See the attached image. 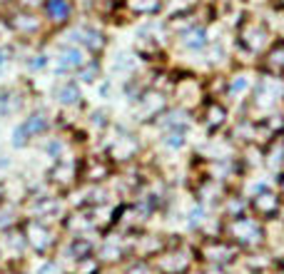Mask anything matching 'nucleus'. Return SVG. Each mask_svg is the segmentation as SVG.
Returning a JSON list of instances; mask_svg holds the SVG:
<instances>
[{"label": "nucleus", "mask_w": 284, "mask_h": 274, "mask_svg": "<svg viewBox=\"0 0 284 274\" xmlns=\"http://www.w3.org/2000/svg\"><path fill=\"white\" fill-rule=\"evenodd\" d=\"M8 23H10V30H15L18 35L33 37V35H38V30H40V25H42V18H40L38 13L23 10V13H15L13 18H8Z\"/></svg>", "instance_id": "7ed1b4c3"}, {"label": "nucleus", "mask_w": 284, "mask_h": 274, "mask_svg": "<svg viewBox=\"0 0 284 274\" xmlns=\"http://www.w3.org/2000/svg\"><path fill=\"white\" fill-rule=\"evenodd\" d=\"M77 73H80V80H85V82H93V80L97 77V73H100L97 60H87V62H85V65H82Z\"/></svg>", "instance_id": "423d86ee"}, {"label": "nucleus", "mask_w": 284, "mask_h": 274, "mask_svg": "<svg viewBox=\"0 0 284 274\" xmlns=\"http://www.w3.org/2000/svg\"><path fill=\"white\" fill-rule=\"evenodd\" d=\"M130 8L137 15H150L160 8V0H130Z\"/></svg>", "instance_id": "39448f33"}, {"label": "nucleus", "mask_w": 284, "mask_h": 274, "mask_svg": "<svg viewBox=\"0 0 284 274\" xmlns=\"http://www.w3.org/2000/svg\"><path fill=\"white\" fill-rule=\"evenodd\" d=\"M13 57V50L8 48V45H3V43H0V65H5V62Z\"/></svg>", "instance_id": "1a4fd4ad"}, {"label": "nucleus", "mask_w": 284, "mask_h": 274, "mask_svg": "<svg viewBox=\"0 0 284 274\" xmlns=\"http://www.w3.org/2000/svg\"><path fill=\"white\" fill-rule=\"evenodd\" d=\"M55 60H57V70L60 73H77L85 62H87L85 50L77 48V45H73V43L70 45H62Z\"/></svg>", "instance_id": "f03ea898"}, {"label": "nucleus", "mask_w": 284, "mask_h": 274, "mask_svg": "<svg viewBox=\"0 0 284 274\" xmlns=\"http://www.w3.org/2000/svg\"><path fill=\"white\" fill-rule=\"evenodd\" d=\"M182 43L187 45V48H202L205 45V33L202 30H189V33H185V40Z\"/></svg>", "instance_id": "0eeeda50"}, {"label": "nucleus", "mask_w": 284, "mask_h": 274, "mask_svg": "<svg viewBox=\"0 0 284 274\" xmlns=\"http://www.w3.org/2000/svg\"><path fill=\"white\" fill-rule=\"evenodd\" d=\"M48 62H50V57H48L45 53L30 55V57H28V68H30V70H45V68H48Z\"/></svg>", "instance_id": "6e6552de"}, {"label": "nucleus", "mask_w": 284, "mask_h": 274, "mask_svg": "<svg viewBox=\"0 0 284 274\" xmlns=\"http://www.w3.org/2000/svg\"><path fill=\"white\" fill-rule=\"evenodd\" d=\"M55 100L60 105H75L80 100V88H77V82L70 80V82H62L60 88H55Z\"/></svg>", "instance_id": "20e7f679"}, {"label": "nucleus", "mask_w": 284, "mask_h": 274, "mask_svg": "<svg viewBox=\"0 0 284 274\" xmlns=\"http://www.w3.org/2000/svg\"><path fill=\"white\" fill-rule=\"evenodd\" d=\"M75 13V0H45L42 15L50 25H68Z\"/></svg>", "instance_id": "f257e3e1"}]
</instances>
